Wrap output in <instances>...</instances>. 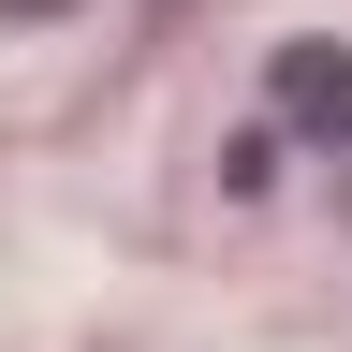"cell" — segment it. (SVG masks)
<instances>
[{
    "instance_id": "obj_1",
    "label": "cell",
    "mask_w": 352,
    "mask_h": 352,
    "mask_svg": "<svg viewBox=\"0 0 352 352\" xmlns=\"http://www.w3.org/2000/svg\"><path fill=\"white\" fill-rule=\"evenodd\" d=\"M264 103H279V132H308V147H338V162H352V44L294 30L279 59H264Z\"/></svg>"
}]
</instances>
